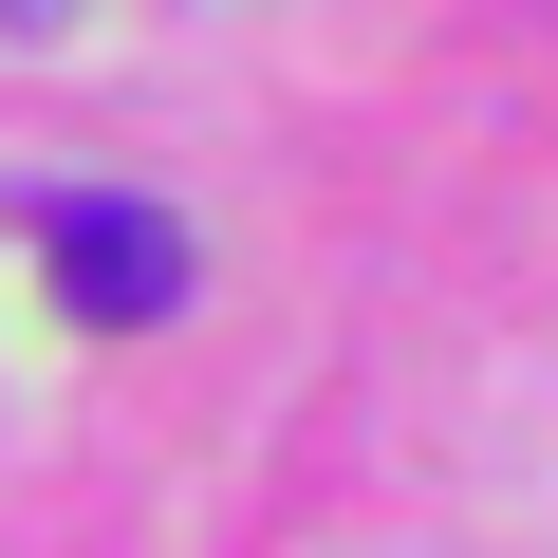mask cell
Instances as JSON below:
<instances>
[{"label":"cell","mask_w":558,"mask_h":558,"mask_svg":"<svg viewBox=\"0 0 558 558\" xmlns=\"http://www.w3.org/2000/svg\"><path fill=\"white\" fill-rule=\"evenodd\" d=\"M38 279H57L75 336H149L186 299V223L131 205V186H38Z\"/></svg>","instance_id":"obj_1"},{"label":"cell","mask_w":558,"mask_h":558,"mask_svg":"<svg viewBox=\"0 0 558 558\" xmlns=\"http://www.w3.org/2000/svg\"><path fill=\"white\" fill-rule=\"evenodd\" d=\"M57 20H75V0H0V38H57Z\"/></svg>","instance_id":"obj_2"}]
</instances>
